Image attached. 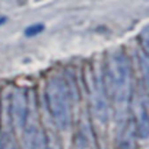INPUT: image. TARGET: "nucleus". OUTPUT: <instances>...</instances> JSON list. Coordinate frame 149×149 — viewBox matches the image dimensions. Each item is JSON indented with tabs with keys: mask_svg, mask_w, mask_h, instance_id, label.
I'll use <instances>...</instances> for the list:
<instances>
[{
	"mask_svg": "<svg viewBox=\"0 0 149 149\" xmlns=\"http://www.w3.org/2000/svg\"><path fill=\"white\" fill-rule=\"evenodd\" d=\"M139 38H140V44H142V48H143L145 54L149 57V24L142 28Z\"/></svg>",
	"mask_w": 149,
	"mask_h": 149,
	"instance_id": "nucleus-9",
	"label": "nucleus"
},
{
	"mask_svg": "<svg viewBox=\"0 0 149 149\" xmlns=\"http://www.w3.org/2000/svg\"><path fill=\"white\" fill-rule=\"evenodd\" d=\"M104 84L117 118L124 120L132 98V70L127 57L121 51H114L108 57Z\"/></svg>",
	"mask_w": 149,
	"mask_h": 149,
	"instance_id": "nucleus-1",
	"label": "nucleus"
},
{
	"mask_svg": "<svg viewBox=\"0 0 149 149\" xmlns=\"http://www.w3.org/2000/svg\"><path fill=\"white\" fill-rule=\"evenodd\" d=\"M31 149H61L60 143L51 133L38 132L31 139Z\"/></svg>",
	"mask_w": 149,
	"mask_h": 149,
	"instance_id": "nucleus-7",
	"label": "nucleus"
},
{
	"mask_svg": "<svg viewBox=\"0 0 149 149\" xmlns=\"http://www.w3.org/2000/svg\"><path fill=\"white\" fill-rule=\"evenodd\" d=\"M6 21H8V19H6V16H0V25H3Z\"/></svg>",
	"mask_w": 149,
	"mask_h": 149,
	"instance_id": "nucleus-12",
	"label": "nucleus"
},
{
	"mask_svg": "<svg viewBox=\"0 0 149 149\" xmlns=\"http://www.w3.org/2000/svg\"><path fill=\"white\" fill-rule=\"evenodd\" d=\"M134 123H136V132L137 136L142 139L149 137V113L143 101H137L134 104Z\"/></svg>",
	"mask_w": 149,
	"mask_h": 149,
	"instance_id": "nucleus-6",
	"label": "nucleus"
},
{
	"mask_svg": "<svg viewBox=\"0 0 149 149\" xmlns=\"http://www.w3.org/2000/svg\"><path fill=\"white\" fill-rule=\"evenodd\" d=\"M0 149H18L16 142L10 133H3L0 136Z\"/></svg>",
	"mask_w": 149,
	"mask_h": 149,
	"instance_id": "nucleus-8",
	"label": "nucleus"
},
{
	"mask_svg": "<svg viewBox=\"0 0 149 149\" xmlns=\"http://www.w3.org/2000/svg\"><path fill=\"white\" fill-rule=\"evenodd\" d=\"M42 31H44V25L42 24H34V25H29L25 29V35L26 37H35V35L41 34Z\"/></svg>",
	"mask_w": 149,
	"mask_h": 149,
	"instance_id": "nucleus-11",
	"label": "nucleus"
},
{
	"mask_svg": "<svg viewBox=\"0 0 149 149\" xmlns=\"http://www.w3.org/2000/svg\"><path fill=\"white\" fill-rule=\"evenodd\" d=\"M12 121L18 130H25L29 120V100L25 89H18L12 97Z\"/></svg>",
	"mask_w": 149,
	"mask_h": 149,
	"instance_id": "nucleus-3",
	"label": "nucleus"
},
{
	"mask_svg": "<svg viewBox=\"0 0 149 149\" xmlns=\"http://www.w3.org/2000/svg\"><path fill=\"white\" fill-rule=\"evenodd\" d=\"M91 86V104L94 110V116L98 121L107 123L108 120V105L105 100V89L100 78H94L89 82Z\"/></svg>",
	"mask_w": 149,
	"mask_h": 149,
	"instance_id": "nucleus-4",
	"label": "nucleus"
},
{
	"mask_svg": "<svg viewBox=\"0 0 149 149\" xmlns=\"http://www.w3.org/2000/svg\"><path fill=\"white\" fill-rule=\"evenodd\" d=\"M45 105L54 126L66 130L70 126V91L61 78H53L44 89Z\"/></svg>",
	"mask_w": 149,
	"mask_h": 149,
	"instance_id": "nucleus-2",
	"label": "nucleus"
},
{
	"mask_svg": "<svg viewBox=\"0 0 149 149\" xmlns=\"http://www.w3.org/2000/svg\"><path fill=\"white\" fill-rule=\"evenodd\" d=\"M73 149H98L97 137L88 120H84L74 134Z\"/></svg>",
	"mask_w": 149,
	"mask_h": 149,
	"instance_id": "nucleus-5",
	"label": "nucleus"
},
{
	"mask_svg": "<svg viewBox=\"0 0 149 149\" xmlns=\"http://www.w3.org/2000/svg\"><path fill=\"white\" fill-rule=\"evenodd\" d=\"M140 69H142V73H143L146 86L149 89V57L146 54H142L140 56Z\"/></svg>",
	"mask_w": 149,
	"mask_h": 149,
	"instance_id": "nucleus-10",
	"label": "nucleus"
}]
</instances>
